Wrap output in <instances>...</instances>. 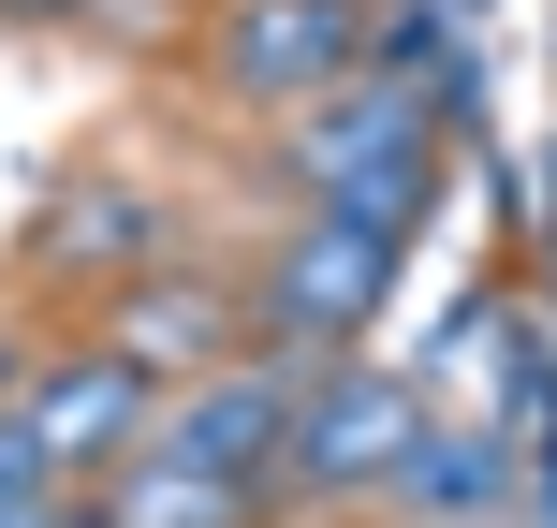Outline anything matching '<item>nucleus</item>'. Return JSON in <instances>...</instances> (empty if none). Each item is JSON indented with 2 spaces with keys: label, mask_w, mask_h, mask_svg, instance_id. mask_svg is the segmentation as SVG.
Returning <instances> with one entry per match:
<instances>
[{
  "label": "nucleus",
  "mask_w": 557,
  "mask_h": 528,
  "mask_svg": "<svg viewBox=\"0 0 557 528\" xmlns=\"http://www.w3.org/2000/svg\"><path fill=\"white\" fill-rule=\"evenodd\" d=\"M308 206L323 221H367V235H411V206L441 192V147H425V103H396V88H367V103H337L323 133H308Z\"/></svg>",
  "instance_id": "nucleus-1"
},
{
  "label": "nucleus",
  "mask_w": 557,
  "mask_h": 528,
  "mask_svg": "<svg viewBox=\"0 0 557 528\" xmlns=\"http://www.w3.org/2000/svg\"><path fill=\"white\" fill-rule=\"evenodd\" d=\"M15 412H29V441H45V470H133L147 426H162V396H147V353H133V337H103V353L29 367Z\"/></svg>",
  "instance_id": "nucleus-2"
},
{
  "label": "nucleus",
  "mask_w": 557,
  "mask_h": 528,
  "mask_svg": "<svg viewBox=\"0 0 557 528\" xmlns=\"http://www.w3.org/2000/svg\"><path fill=\"white\" fill-rule=\"evenodd\" d=\"M425 396L411 382H367V367H337V382H294V441H278V500H352V484H382L396 455H411Z\"/></svg>",
  "instance_id": "nucleus-3"
},
{
  "label": "nucleus",
  "mask_w": 557,
  "mask_h": 528,
  "mask_svg": "<svg viewBox=\"0 0 557 528\" xmlns=\"http://www.w3.org/2000/svg\"><path fill=\"white\" fill-rule=\"evenodd\" d=\"M206 74H221L235 103H323L337 74H367V15L352 0H221Z\"/></svg>",
  "instance_id": "nucleus-4"
},
{
  "label": "nucleus",
  "mask_w": 557,
  "mask_h": 528,
  "mask_svg": "<svg viewBox=\"0 0 557 528\" xmlns=\"http://www.w3.org/2000/svg\"><path fill=\"white\" fill-rule=\"evenodd\" d=\"M278 441H294V382H264V367H221V382H191L147 426V455H191V470L264 484V500H278Z\"/></svg>",
  "instance_id": "nucleus-5"
},
{
  "label": "nucleus",
  "mask_w": 557,
  "mask_h": 528,
  "mask_svg": "<svg viewBox=\"0 0 557 528\" xmlns=\"http://www.w3.org/2000/svg\"><path fill=\"white\" fill-rule=\"evenodd\" d=\"M382 265H396V235L323 221V206H308V235L264 265V323H294V337H352L367 308H382Z\"/></svg>",
  "instance_id": "nucleus-6"
},
{
  "label": "nucleus",
  "mask_w": 557,
  "mask_h": 528,
  "mask_svg": "<svg viewBox=\"0 0 557 528\" xmlns=\"http://www.w3.org/2000/svg\"><path fill=\"white\" fill-rule=\"evenodd\" d=\"M396 500H411V528H499V500H513V455L484 441V426H441L425 412L411 426V455H396Z\"/></svg>",
  "instance_id": "nucleus-7"
},
{
  "label": "nucleus",
  "mask_w": 557,
  "mask_h": 528,
  "mask_svg": "<svg viewBox=\"0 0 557 528\" xmlns=\"http://www.w3.org/2000/svg\"><path fill=\"white\" fill-rule=\"evenodd\" d=\"M250 514H264V484H221L191 455H133L117 470V528H250Z\"/></svg>",
  "instance_id": "nucleus-8"
},
{
  "label": "nucleus",
  "mask_w": 557,
  "mask_h": 528,
  "mask_svg": "<svg viewBox=\"0 0 557 528\" xmlns=\"http://www.w3.org/2000/svg\"><path fill=\"white\" fill-rule=\"evenodd\" d=\"M45 250H59V265L117 250V279H133V250H147V206H133V192H74V206H59V235H45Z\"/></svg>",
  "instance_id": "nucleus-9"
},
{
  "label": "nucleus",
  "mask_w": 557,
  "mask_h": 528,
  "mask_svg": "<svg viewBox=\"0 0 557 528\" xmlns=\"http://www.w3.org/2000/svg\"><path fill=\"white\" fill-rule=\"evenodd\" d=\"M45 484L59 470H45V441H29V412H0V500H45Z\"/></svg>",
  "instance_id": "nucleus-10"
},
{
  "label": "nucleus",
  "mask_w": 557,
  "mask_h": 528,
  "mask_svg": "<svg viewBox=\"0 0 557 528\" xmlns=\"http://www.w3.org/2000/svg\"><path fill=\"white\" fill-rule=\"evenodd\" d=\"M0 528H74V514H59V500H0Z\"/></svg>",
  "instance_id": "nucleus-11"
},
{
  "label": "nucleus",
  "mask_w": 557,
  "mask_h": 528,
  "mask_svg": "<svg viewBox=\"0 0 557 528\" xmlns=\"http://www.w3.org/2000/svg\"><path fill=\"white\" fill-rule=\"evenodd\" d=\"M0 396H15V353H0Z\"/></svg>",
  "instance_id": "nucleus-12"
},
{
  "label": "nucleus",
  "mask_w": 557,
  "mask_h": 528,
  "mask_svg": "<svg viewBox=\"0 0 557 528\" xmlns=\"http://www.w3.org/2000/svg\"><path fill=\"white\" fill-rule=\"evenodd\" d=\"M74 528H117V514H74Z\"/></svg>",
  "instance_id": "nucleus-13"
}]
</instances>
